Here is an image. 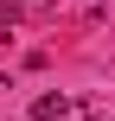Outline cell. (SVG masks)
Instances as JSON below:
<instances>
[{"label":"cell","instance_id":"6da1fadb","mask_svg":"<svg viewBox=\"0 0 115 121\" xmlns=\"http://www.w3.org/2000/svg\"><path fill=\"white\" fill-rule=\"evenodd\" d=\"M58 115H70V96H58V89H51V96H38V102H32V121H58Z\"/></svg>","mask_w":115,"mask_h":121}]
</instances>
